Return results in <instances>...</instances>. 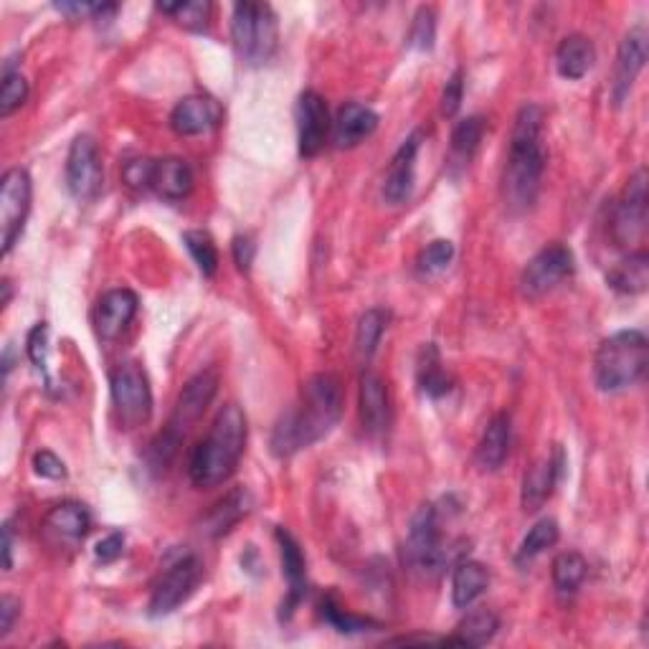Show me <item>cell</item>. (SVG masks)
Masks as SVG:
<instances>
[{
	"instance_id": "cell-49",
	"label": "cell",
	"mask_w": 649,
	"mask_h": 649,
	"mask_svg": "<svg viewBox=\"0 0 649 649\" xmlns=\"http://www.w3.org/2000/svg\"><path fill=\"white\" fill-rule=\"evenodd\" d=\"M3 569L11 571L13 569V528L11 522L3 526Z\"/></svg>"
},
{
	"instance_id": "cell-24",
	"label": "cell",
	"mask_w": 649,
	"mask_h": 649,
	"mask_svg": "<svg viewBox=\"0 0 649 649\" xmlns=\"http://www.w3.org/2000/svg\"><path fill=\"white\" fill-rule=\"evenodd\" d=\"M150 190H155L165 201H183L194 190V170H190V165L183 157L155 161Z\"/></svg>"
},
{
	"instance_id": "cell-5",
	"label": "cell",
	"mask_w": 649,
	"mask_h": 649,
	"mask_svg": "<svg viewBox=\"0 0 649 649\" xmlns=\"http://www.w3.org/2000/svg\"><path fill=\"white\" fill-rule=\"evenodd\" d=\"M649 343L639 330L614 332L598 345L594 358V381L604 394H617L629 386L639 384L647 373Z\"/></svg>"
},
{
	"instance_id": "cell-30",
	"label": "cell",
	"mask_w": 649,
	"mask_h": 649,
	"mask_svg": "<svg viewBox=\"0 0 649 649\" xmlns=\"http://www.w3.org/2000/svg\"><path fill=\"white\" fill-rule=\"evenodd\" d=\"M416 378H419V386L429 398H442L452 391V378H449L437 345H424V351L419 355V369H416Z\"/></svg>"
},
{
	"instance_id": "cell-29",
	"label": "cell",
	"mask_w": 649,
	"mask_h": 649,
	"mask_svg": "<svg viewBox=\"0 0 649 649\" xmlns=\"http://www.w3.org/2000/svg\"><path fill=\"white\" fill-rule=\"evenodd\" d=\"M490 586V571L487 565L477 561H462L457 563L452 573V604L457 609H468L470 604L485 594Z\"/></svg>"
},
{
	"instance_id": "cell-35",
	"label": "cell",
	"mask_w": 649,
	"mask_h": 649,
	"mask_svg": "<svg viewBox=\"0 0 649 649\" xmlns=\"http://www.w3.org/2000/svg\"><path fill=\"white\" fill-rule=\"evenodd\" d=\"M559 538H561L559 522L551 520V518L538 520L536 526H532L528 530V536L522 538V543L518 548V556H515V561H518V563H530L532 559H538L540 553L548 551V548L559 543Z\"/></svg>"
},
{
	"instance_id": "cell-23",
	"label": "cell",
	"mask_w": 649,
	"mask_h": 649,
	"mask_svg": "<svg viewBox=\"0 0 649 649\" xmlns=\"http://www.w3.org/2000/svg\"><path fill=\"white\" fill-rule=\"evenodd\" d=\"M91 528L89 510L81 503L54 505L44 518V532L56 543H79Z\"/></svg>"
},
{
	"instance_id": "cell-26",
	"label": "cell",
	"mask_w": 649,
	"mask_h": 649,
	"mask_svg": "<svg viewBox=\"0 0 649 649\" xmlns=\"http://www.w3.org/2000/svg\"><path fill=\"white\" fill-rule=\"evenodd\" d=\"M510 437H513L510 416H507L505 411L495 414L493 419H490L485 435H482L480 444H477L480 470L495 472V470L503 468L507 454H510Z\"/></svg>"
},
{
	"instance_id": "cell-40",
	"label": "cell",
	"mask_w": 649,
	"mask_h": 649,
	"mask_svg": "<svg viewBox=\"0 0 649 649\" xmlns=\"http://www.w3.org/2000/svg\"><path fill=\"white\" fill-rule=\"evenodd\" d=\"M435 38H437V13H435V8L421 6L414 15L411 33H409V46L419 48V52H429V48L435 46Z\"/></svg>"
},
{
	"instance_id": "cell-14",
	"label": "cell",
	"mask_w": 649,
	"mask_h": 649,
	"mask_svg": "<svg viewBox=\"0 0 649 649\" xmlns=\"http://www.w3.org/2000/svg\"><path fill=\"white\" fill-rule=\"evenodd\" d=\"M330 132V112L324 97L307 89L297 99V143L299 155L315 157L324 147Z\"/></svg>"
},
{
	"instance_id": "cell-34",
	"label": "cell",
	"mask_w": 649,
	"mask_h": 649,
	"mask_svg": "<svg viewBox=\"0 0 649 649\" xmlns=\"http://www.w3.org/2000/svg\"><path fill=\"white\" fill-rule=\"evenodd\" d=\"M320 617L328 622L332 629H338L340 635H361V631H373L381 627L378 622H373L369 617H355V614L345 612L343 604L332 594L324 596L320 602Z\"/></svg>"
},
{
	"instance_id": "cell-11",
	"label": "cell",
	"mask_w": 649,
	"mask_h": 649,
	"mask_svg": "<svg viewBox=\"0 0 649 649\" xmlns=\"http://www.w3.org/2000/svg\"><path fill=\"white\" fill-rule=\"evenodd\" d=\"M647 229V170L639 168L624 188L622 201L612 216V237L617 246H631Z\"/></svg>"
},
{
	"instance_id": "cell-16",
	"label": "cell",
	"mask_w": 649,
	"mask_h": 649,
	"mask_svg": "<svg viewBox=\"0 0 649 649\" xmlns=\"http://www.w3.org/2000/svg\"><path fill=\"white\" fill-rule=\"evenodd\" d=\"M645 62H647V31L642 26H637L631 29L619 44L617 69H614V85H612L614 105H622L624 99L629 97L631 87H635V79L639 77V72L645 69Z\"/></svg>"
},
{
	"instance_id": "cell-12",
	"label": "cell",
	"mask_w": 649,
	"mask_h": 649,
	"mask_svg": "<svg viewBox=\"0 0 649 649\" xmlns=\"http://www.w3.org/2000/svg\"><path fill=\"white\" fill-rule=\"evenodd\" d=\"M201 571L204 565L196 556H186V559L173 563L168 573L157 581L153 596H150V604H147L150 617L161 619L176 612L178 606L194 594L198 579H201Z\"/></svg>"
},
{
	"instance_id": "cell-22",
	"label": "cell",
	"mask_w": 649,
	"mask_h": 649,
	"mask_svg": "<svg viewBox=\"0 0 649 649\" xmlns=\"http://www.w3.org/2000/svg\"><path fill=\"white\" fill-rule=\"evenodd\" d=\"M378 130V114L361 102H348L332 122V140L338 147H355Z\"/></svg>"
},
{
	"instance_id": "cell-44",
	"label": "cell",
	"mask_w": 649,
	"mask_h": 649,
	"mask_svg": "<svg viewBox=\"0 0 649 649\" xmlns=\"http://www.w3.org/2000/svg\"><path fill=\"white\" fill-rule=\"evenodd\" d=\"M462 97H464V74L462 69H457L452 77L447 79L444 91H442V114L444 118H454L462 107Z\"/></svg>"
},
{
	"instance_id": "cell-6",
	"label": "cell",
	"mask_w": 649,
	"mask_h": 649,
	"mask_svg": "<svg viewBox=\"0 0 649 649\" xmlns=\"http://www.w3.org/2000/svg\"><path fill=\"white\" fill-rule=\"evenodd\" d=\"M231 41L241 62L264 64L277 48V15L266 3H237L231 15Z\"/></svg>"
},
{
	"instance_id": "cell-7",
	"label": "cell",
	"mask_w": 649,
	"mask_h": 649,
	"mask_svg": "<svg viewBox=\"0 0 649 649\" xmlns=\"http://www.w3.org/2000/svg\"><path fill=\"white\" fill-rule=\"evenodd\" d=\"M112 404L124 429H135L145 424L153 414V391L145 371L135 361L118 363V369L110 376Z\"/></svg>"
},
{
	"instance_id": "cell-17",
	"label": "cell",
	"mask_w": 649,
	"mask_h": 649,
	"mask_svg": "<svg viewBox=\"0 0 649 649\" xmlns=\"http://www.w3.org/2000/svg\"><path fill=\"white\" fill-rule=\"evenodd\" d=\"M140 299L128 287L110 289L99 297L97 310H95V328L97 336L102 340H114L122 336V330L128 328L132 318L138 315Z\"/></svg>"
},
{
	"instance_id": "cell-2",
	"label": "cell",
	"mask_w": 649,
	"mask_h": 649,
	"mask_svg": "<svg viewBox=\"0 0 649 649\" xmlns=\"http://www.w3.org/2000/svg\"><path fill=\"white\" fill-rule=\"evenodd\" d=\"M543 170V110L538 105H526L520 107L513 124L510 157H507L503 176L505 201L513 211H528L536 204Z\"/></svg>"
},
{
	"instance_id": "cell-8",
	"label": "cell",
	"mask_w": 649,
	"mask_h": 649,
	"mask_svg": "<svg viewBox=\"0 0 649 649\" xmlns=\"http://www.w3.org/2000/svg\"><path fill=\"white\" fill-rule=\"evenodd\" d=\"M442 530H439V515L435 505H421L414 515L409 538L404 543V561L419 573H439L444 565Z\"/></svg>"
},
{
	"instance_id": "cell-33",
	"label": "cell",
	"mask_w": 649,
	"mask_h": 649,
	"mask_svg": "<svg viewBox=\"0 0 649 649\" xmlns=\"http://www.w3.org/2000/svg\"><path fill=\"white\" fill-rule=\"evenodd\" d=\"M386 324H388V312L381 310V307H373V310H365L361 315V320H358V328H355V353L361 361H371L373 353H376Z\"/></svg>"
},
{
	"instance_id": "cell-38",
	"label": "cell",
	"mask_w": 649,
	"mask_h": 649,
	"mask_svg": "<svg viewBox=\"0 0 649 649\" xmlns=\"http://www.w3.org/2000/svg\"><path fill=\"white\" fill-rule=\"evenodd\" d=\"M29 97V81L21 72L13 69V59H8L3 66V87H0V114L8 118Z\"/></svg>"
},
{
	"instance_id": "cell-37",
	"label": "cell",
	"mask_w": 649,
	"mask_h": 649,
	"mask_svg": "<svg viewBox=\"0 0 649 649\" xmlns=\"http://www.w3.org/2000/svg\"><path fill=\"white\" fill-rule=\"evenodd\" d=\"M157 11L170 15L173 21L180 23L188 31H204L208 23L211 6L201 0H178V3H157Z\"/></svg>"
},
{
	"instance_id": "cell-45",
	"label": "cell",
	"mask_w": 649,
	"mask_h": 649,
	"mask_svg": "<svg viewBox=\"0 0 649 649\" xmlns=\"http://www.w3.org/2000/svg\"><path fill=\"white\" fill-rule=\"evenodd\" d=\"M33 470L46 480L66 477V464L54 452H48V449H41V452H36V457H33Z\"/></svg>"
},
{
	"instance_id": "cell-18",
	"label": "cell",
	"mask_w": 649,
	"mask_h": 649,
	"mask_svg": "<svg viewBox=\"0 0 649 649\" xmlns=\"http://www.w3.org/2000/svg\"><path fill=\"white\" fill-rule=\"evenodd\" d=\"M358 404H361V421L363 429L371 437L384 435L391 424V406H388V388L386 381L376 371L365 369L358 381Z\"/></svg>"
},
{
	"instance_id": "cell-1",
	"label": "cell",
	"mask_w": 649,
	"mask_h": 649,
	"mask_svg": "<svg viewBox=\"0 0 649 649\" xmlns=\"http://www.w3.org/2000/svg\"><path fill=\"white\" fill-rule=\"evenodd\" d=\"M343 414V384L332 373H318L302 386L299 406L282 414L272 431V452L293 457L299 449L312 447L328 437Z\"/></svg>"
},
{
	"instance_id": "cell-47",
	"label": "cell",
	"mask_w": 649,
	"mask_h": 649,
	"mask_svg": "<svg viewBox=\"0 0 649 649\" xmlns=\"http://www.w3.org/2000/svg\"><path fill=\"white\" fill-rule=\"evenodd\" d=\"M122 551H124V536L122 532H110V536L99 540L97 548H95V556H97V561L112 563V561L120 559Z\"/></svg>"
},
{
	"instance_id": "cell-27",
	"label": "cell",
	"mask_w": 649,
	"mask_h": 649,
	"mask_svg": "<svg viewBox=\"0 0 649 649\" xmlns=\"http://www.w3.org/2000/svg\"><path fill=\"white\" fill-rule=\"evenodd\" d=\"M594 59H596L594 44H591L586 36H581V33H571V36H565L559 44V52H556V66H559V74L569 81L584 79L591 72V66H594Z\"/></svg>"
},
{
	"instance_id": "cell-39",
	"label": "cell",
	"mask_w": 649,
	"mask_h": 649,
	"mask_svg": "<svg viewBox=\"0 0 649 649\" xmlns=\"http://www.w3.org/2000/svg\"><path fill=\"white\" fill-rule=\"evenodd\" d=\"M482 135H485V120L477 118V114L464 118L462 122H457L452 132V150L462 157H472L474 150L482 143Z\"/></svg>"
},
{
	"instance_id": "cell-48",
	"label": "cell",
	"mask_w": 649,
	"mask_h": 649,
	"mask_svg": "<svg viewBox=\"0 0 649 649\" xmlns=\"http://www.w3.org/2000/svg\"><path fill=\"white\" fill-rule=\"evenodd\" d=\"M21 614V602L11 594H6L0 598V639L11 635L15 619H19Z\"/></svg>"
},
{
	"instance_id": "cell-10",
	"label": "cell",
	"mask_w": 649,
	"mask_h": 649,
	"mask_svg": "<svg viewBox=\"0 0 649 649\" xmlns=\"http://www.w3.org/2000/svg\"><path fill=\"white\" fill-rule=\"evenodd\" d=\"M573 274V254L563 244H548L532 256L520 277V289L528 299H538L551 293Z\"/></svg>"
},
{
	"instance_id": "cell-42",
	"label": "cell",
	"mask_w": 649,
	"mask_h": 649,
	"mask_svg": "<svg viewBox=\"0 0 649 649\" xmlns=\"http://www.w3.org/2000/svg\"><path fill=\"white\" fill-rule=\"evenodd\" d=\"M26 353L31 358V363L46 376V369H48V324L46 322H38L31 328L26 338Z\"/></svg>"
},
{
	"instance_id": "cell-43",
	"label": "cell",
	"mask_w": 649,
	"mask_h": 649,
	"mask_svg": "<svg viewBox=\"0 0 649 649\" xmlns=\"http://www.w3.org/2000/svg\"><path fill=\"white\" fill-rule=\"evenodd\" d=\"M153 168H155V161H150V157H135V161L124 163L122 178L130 188L150 190V180H153Z\"/></svg>"
},
{
	"instance_id": "cell-19",
	"label": "cell",
	"mask_w": 649,
	"mask_h": 649,
	"mask_svg": "<svg viewBox=\"0 0 649 649\" xmlns=\"http://www.w3.org/2000/svg\"><path fill=\"white\" fill-rule=\"evenodd\" d=\"M223 110L221 105L211 97L204 95H190L183 97L180 102L173 107L170 112V128L178 132V135H204V132L213 130L216 124H221Z\"/></svg>"
},
{
	"instance_id": "cell-36",
	"label": "cell",
	"mask_w": 649,
	"mask_h": 649,
	"mask_svg": "<svg viewBox=\"0 0 649 649\" xmlns=\"http://www.w3.org/2000/svg\"><path fill=\"white\" fill-rule=\"evenodd\" d=\"M183 244H186L188 254L194 256L204 277H213L216 270H219V249H216L211 234L201 229H190L183 234Z\"/></svg>"
},
{
	"instance_id": "cell-21",
	"label": "cell",
	"mask_w": 649,
	"mask_h": 649,
	"mask_svg": "<svg viewBox=\"0 0 649 649\" xmlns=\"http://www.w3.org/2000/svg\"><path fill=\"white\" fill-rule=\"evenodd\" d=\"M421 147V132L416 130L414 135L404 140V145L396 150L394 161L388 165L386 180H384V198L388 204H404L414 190V163L416 153Z\"/></svg>"
},
{
	"instance_id": "cell-28",
	"label": "cell",
	"mask_w": 649,
	"mask_h": 649,
	"mask_svg": "<svg viewBox=\"0 0 649 649\" xmlns=\"http://www.w3.org/2000/svg\"><path fill=\"white\" fill-rule=\"evenodd\" d=\"M606 285L619 295H642L649 285V256L635 252L606 272Z\"/></svg>"
},
{
	"instance_id": "cell-20",
	"label": "cell",
	"mask_w": 649,
	"mask_h": 649,
	"mask_svg": "<svg viewBox=\"0 0 649 649\" xmlns=\"http://www.w3.org/2000/svg\"><path fill=\"white\" fill-rule=\"evenodd\" d=\"M563 472V454L561 449L553 457H543L538 460L522 477V493L520 503L526 513H536L546 505L548 497L553 495V487L559 485Z\"/></svg>"
},
{
	"instance_id": "cell-32",
	"label": "cell",
	"mask_w": 649,
	"mask_h": 649,
	"mask_svg": "<svg viewBox=\"0 0 649 649\" xmlns=\"http://www.w3.org/2000/svg\"><path fill=\"white\" fill-rule=\"evenodd\" d=\"M586 573H588V563L584 556L576 551L559 553L553 561V586L561 596H571L576 594L581 584H584Z\"/></svg>"
},
{
	"instance_id": "cell-15",
	"label": "cell",
	"mask_w": 649,
	"mask_h": 649,
	"mask_svg": "<svg viewBox=\"0 0 649 649\" xmlns=\"http://www.w3.org/2000/svg\"><path fill=\"white\" fill-rule=\"evenodd\" d=\"M274 536H277V543H279L282 573H285L287 579V596L279 606V619L289 622L293 619V614L297 612V606L305 602V594H307L305 556H302V548H299V543L293 538V532H287L285 528H277Z\"/></svg>"
},
{
	"instance_id": "cell-41",
	"label": "cell",
	"mask_w": 649,
	"mask_h": 649,
	"mask_svg": "<svg viewBox=\"0 0 649 649\" xmlns=\"http://www.w3.org/2000/svg\"><path fill=\"white\" fill-rule=\"evenodd\" d=\"M452 260H454L452 241L437 239V241H431V244L419 254L416 266H419L421 274H439V272H444L449 264H452Z\"/></svg>"
},
{
	"instance_id": "cell-3",
	"label": "cell",
	"mask_w": 649,
	"mask_h": 649,
	"mask_svg": "<svg viewBox=\"0 0 649 649\" xmlns=\"http://www.w3.org/2000/svg\"><path fill=\"white\" fill-rule=\"evenodd\" d=\"M246 447V416L237 404H227L216 414L206 439L194 447L188 460V477L196 487H216L234 474Z\"/></svg>"
},
{
	"instance_id": "cell-46",
	"label": "cell",
	"mask_w": 649,
	"mask_h": 649,
	"mask_svg": "<svg viewBox=\"0 0 649 649\" xmlns=\"http://www.w3.org/2000/svg\"><path fill=\"white\" fill-rule=\"evenodd\" d=\"M231 252H234V262L239 266V272L249 274V270H252V264H254V254H256L254 239L249 234L234 237V241H231Z\"/></svg>"
},
{
	"instance_id": "cell-31",
	"label": "cell",
	"mask_w": 649,
	"mask_h": 649,
	"mask_svg": "<svg viewBox=\"0 0 649 649\" xmlns=\"http://www.w3.org/2000/svg\"><path fill=\"white\" fill-rule=\"evenodd\" d=\"M497 629H501V619H497L495 612L490 609H477L464 617L460 624H457V642L462 647H482L487 645L490 639L497 635Z\"/></svg>"
},
{
	"instance_id": "cell-9",
	"label": "cell",
	"mask_w": 649,
	"mask_h": 649,
	"mask_svg": "<svg viewBox=\"0 0 649 649\" xmlns=\"http://www.w3.org/2000/svg\"><path fill=\"white\" fill-rule=\"evenodd\" d=\"M31 190L29 170H6L3 183H0V244H3V254H11L15 241L23 234L31 211Z\"/></svg>"
},
{
	"instance_id": "cell-13",
	"label": "cell",
	"mask_w": 649,
	"mask_h": 649,
	"mask_svg": "<svg viewBox=\"0 0 649 649\" xmlns=\"http://www.w3.org/2000/svg\"><path fill=\"white\" fill-rule=\"evenodd\" d=\"M66 186L79 201H91L102 188V161L95 138L79 135L66 155Z\"/></svg>"
},
{
	"instance_id": "cell-4",
	"label": "cell",
	"mask_w": 649,
	"mask_h": 649,
	"mask_svg": "<svg viewBox=\"0 0 649 649\" xmlns=\"http://www.w3.org/2000/svg\"><path fill=\"white\" fill-rule=\"evenodd\" d=\"M216 391H219V371L216 369L196 373V376L183 386L168 424H165V429L153 439V444H150L147 460L155 470H165L176 460L183 439L194 429V424L201 419L208 404L213 402Z\"/></svg>"
},
{
	"instance_id": "cell-25",
	"label": "cell",
	"mask_w": 649,
	"mask_h": 649,
	"mask_svg": "<svg viewBox=\"0 0 649 649\" xmlns=\"http://www.w3.org/2000/svg\"><path fill=\"white\" fill-rule=\"evenodd\" d=\"M249 510H252V495H249V490L234 487L206 513L201 530L211 538L227 536L241 518H246Z\"/></svg>"
},
{
	"instance_id": "cell-50",
	"label": "cell",
	"mask_w": 649,
	"mask_h": 649,
	"mask_svg": "<svg viewBox=\"0 0 649 649\" xmlns=\"http://www.w3.org/2000/svg\"><path fill=\"white\" fill-rule=\"evenodd\" d=\"M8 299H11V282L3 279V299H0V305H8Z\"/></svg>"
}]
</instances>
